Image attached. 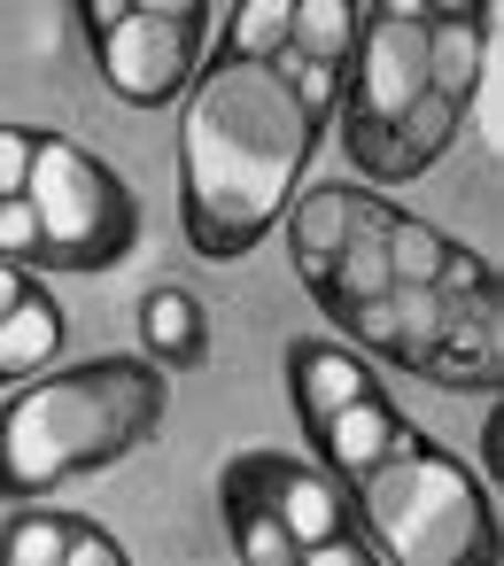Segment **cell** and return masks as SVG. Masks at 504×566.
I'll use <instances>...</instances> for the list:
<instances>
[{
	"mask_svg": "<svg viewBox=\"0 0 504 566\" xmlns=\"http://www.w3.org/2000/svg\"><path fill=\"white\" fill-rule=\"evenodd\" d=\"M179 226L187 249L202 264H233L249 256L295 202L311 156H318V125L303 117V102L249 55L218 48L195 86L179 94Z\"/></svg>",
	"mask_w": 504,
	"mask_h": 566,
	"instance_id": "obj_1",
	"label": "cell"
},
{
	"mask_svg": "<svg viewBox=\"0 0 504 566\" xmlns=\"http://www.w3.org/2000/svg\"><path fill=\"white\" fill-rule=\"evenodd\" d=\"M171 411V388L140 357H94L63 365L0 403V496H48L78 473H109L133 450L156 442Z\"/></svg>",
	"mask_w": 504,
	"mask_h": 566,
	"instance_id": "obj_2",
	"label": "cell"
},
{
	"mask_svg": "<svg viewBox=\"0 0 504 566\" xmlns=\"http://www.w3.org/2000/svg\"><path fill=\"white\" fill-rule=\"evenodd\" d=\"M349 489H357L365 535H372V551L388 566H489V558H504L481 473H465L434 442L372 465Z\"/></svg>",
	"mask_w": 504,
	"mask_h": 566,
	"instance_id": "obj_3",
	"label": "cell"
},
{
	"mask_svg": "<svg viewBox=\"0 0 504 566\" xmlns=\"http://www.w3.org/2000/svg\"><path fill=\"white\" fill-rule=\"evenodd\" d=\"M32 210H40V272H109L140 249V195L94 148L40 133L32 148Z\"/></svg>",
	"mask_w": 504,
	"mask_h": 566,
	"instance_id": "obj_4",
	"label": "cell"
},
{
	"mask_svg": "<svg viewBox=\"0 0 504 566\" xmlns=\"http://www.w3.org/2000/svg\"><path fill=\"white\" fill-rule=\"evenodd\" d=\"M78 32L94 40V63H102V78H109L117 102L164 109L202 71L210 9H202V0H86Z\"/></svg>",
	"mask_w": 504,
	"mask_h": 566,
	"instance_id": "obj_5",
	"label": "cell"
},
{
	"mask_svg": "<svg viewBox=\"0 0 504 566\" xmlns=\"http://www.w3.org/2000/svg\"><path fill=\"white\" fill-rule=\"evenodd\" d=\"M419 94H427V9L419 0H380L357 24L349 78H342V148L372 187L388 171V133Z\"/></svg>",
	"mask_w": 504,
	"mask_h": 566,
	"instance_id": "obj_6",
	"label": "cell"
},
{
	"mask_svg": "<svg viewBox=\"0 0 504 566\" xmlns=\"http://www.w3.org/2000/svg\"><path fill=\"white\" fill-rule=\"evenodd\" d=\"M225 481L256 489L280 527L295 535V551H311L318 535H365V512H357V489L334 473V465H311V458H287V450H241L225 465ZM303 566V558H295Z\"/></svg>",
	"mask_w": 504,
	"mask_h": 566,
	"instance_id": "obj_7",
	"label": "cell"
},
{
	"mask_svg": "<svg viewBox=\"0 0 504 566\" xmlns=\"http://www.w3.org/2000/svg\"><path fill=\"white\" fill-rule=\"evenodd\" d=\"M427 434L380 396V388H365V396H349L318 434H311V458L318 465H334L342 481H365L372 465H388V458H403V450H419Z\"/></svg>",
	"mask_w": 504,
	"mask_h": 566,
	"instance_id": "obj_8",
	"label": "cell"
},
{
	"mask_svg": "<svg viewBox=\"0 0 504 566\" xmlns=\"http://www.w3.org/2000/svg\"><path fill=\"white\" fill-rule=\"evenodd\" d=\"M125 566V543L86 512H17L0 527V566Z\"/></svg>",
	"mask_w": 504,
	"mask_h": 566,
	"instance_id": "obj_9",
	"label": "cell"
},
{
	"mask_svg": "<svg viewBox=\"0 0 504 566\" xmlns=\"http://www.w3.org/2000/svg\"><path fill=\"white\" fill-rule=\"evenodd\" d=\"M489 32H496V9H427V86L442 102L473 109L489 78Z\"/></svg>",
	"mask_w": 504,
	"mask_h": 566,
	"instance_id": "obj_10",
	"label": "cell"
},
{
	"mask_svg": "<svg viewBox=\"0 0 504 566\" xmlns=\"http://www.w3.org/2000/svg\"><path fill=\"white\" fill-rule=\"evenodd\" d=\"M365 388H380L372 380V365H357L349 349H326V342H287V396H295V419H303V434H318L349 396H365Z\"/></svg>",
	"mask_w": 504,
	"mask_h": 566,
	"instance_id": "obj_11",
	"label": "cell"
},
{
	"mask_svg": "<svg viewBox=\"0 0 504 566\" xmlns=\"http://www.w3.org/2000/svg\"><path fill=\"white\" fill-rule=\"evenodd\" d=\"M419 380L458 388V396H496L504 388V318H450Z\"/></svg>",
	"mask_w": 504,
	"mask_h": 566,
	"instance_id": "obj_12",
	"label": "cell"
},
{
	"mask_svg": "<svg viewBox=\"0 0 504 566\" xmlns=\"http://www.w3.org/2000/svg\"><path fill=\"white\" fill-rule=\"evenodd\" d=\"M63 342H71V318H63V303H55V287H24V303L0 318V380H32L48 357H63Z\"/></svg>",
	"mask_w": 504,
	"mask_h": 566,
	"instance_id": "obj_13",
	"label": "cell"
},
{
	"mask_svg": "<svg viewBox=\"0 0 504 566\" xmlns=\"http://www.w3.org/2000/svg\"><path fill=\"white\" fill-rule=\"evenodd\" d=\"M458 125H465V109L442 102V94L427 86V94L396 117V133H388V171H380V187H388V179H419V171H434V164L450 156Z\"/></svg>",
	"mask_w": 504,
	"mask_h": 566,
	"instance_id": "obj_14",
	"label": "cell"
},
{
	"mask_svg": "<svg viewBox=\"0 0 504 566\" xmlns=\"http://www.w3.org/2000/svg\"><path fill=\"white\" fill-rule=\"evenodd\" d=\"M140 342L164 357V365H202L210 357V311L187 295V287H148L140 295Z\"/></svg>",
	"mask_w": 504,
	"mask_h": 566,
	"instance_id": "obj_15",
	"label": "cell"
},
{
	"mask_svg": "<svg viewBox=\"0 0 504 566\" xmlns=\"http://www.w3.org/2000/svg\"><path fill=\"white\" fill-rule=\"evenodd\" d=\"M342 241H349V202H342V187H311V195L287 210V256H295V280H303V287L326 280V264H334Z\"/></svg>",
	"mask_w": 504,
	"mask_h": 566,
	"instance_id": "obj_16",
	"label": "cell"
},
{
	"mask_svg": "<svg viewBox=\"0 0 504 566\" xmlns=\"http://www.w3.org/2000/svg\"><path fill=\"white\" fill-rule=\"evenodd\" d=\"M218 504H225L233 558H249V566H295V558H303V551H295V535L280 527V512H272L256 489H241V481H218Z\"/></svg>",
	"mask_w": 504,
	"mask_h": 566,
	"instance_id": "obj_17",
	"label": "cell"
},
{
	"mask_svg": "<svg viewBox=\"0 0 504 566\" xmlns=\"http://www.w3.org/2000/svg\"><path fill=\"white\" fill-rule=\"evenodd\" d=\"M357 24H365V9H349V0H295V32H287V48H303L311 63L349 71Z\"/></svg>",
	"mask_w": 504,
	"mask_h": 566,
	"instance_id": "obj_18",
	"label": "cell"
},
{
	"mask_svg": "<svg viewBox=\"0 0 504 566\" xmlns=\"http://www.w3.org/2000/svg\"><path fill=\"white\" fill-rule=\"evenodd\" d=\"M388 311H396V365L403 373H427V357H434V342L450 326L442 295L434 287H388Z\"/></svg>",
	"mask_w": 504,
	"mask_h": 566,
	"instance_id": "obj_19",
	"label": "cell"
},
{
	"mask_svg": "<svg viewBox=\"0 0 504 566\" xmlns=\"http://www.w3.org/2000/svg\"><path fill=\"white\" fill-rule=\"evenodd\" d=\"M442 272V233L411 210H396V233H388V280L396 287H434Z\"/></svg>",
	"mask_w": 504,
	"mask_h": 566,
	"instance_id": "obj_20",
	"label": "cell"
},
{
	"mask_svg": "<svg viewBox=\"0 0 504 566\" xmlns=\"http://www.w3.org/2000/svg\"><path fill=\"white\" fill-rule=\"evenodd\" d=\"M287 32H295V0H241L233 9V55H249V63H272L280 48H287Z\"/></svg>",
	"mask_w": 504,
	"mask_h": 566,
	"instance_id": "obj_21",
	"label": "cell"
},
{
	"mask_svg": "<svg viewBox=\"0 0 504 566\" xmlns=\"http://www.w3.org/2000/svg\"><path fill=\"white\" fill-rule=\"evenodd\" d=\"M334 326H349L372 357H388L396 365V311H388V295H372V303H318Z\"/></svg>",
	"mask_w": 504,
	"mask_h": 566,
	"instance_id": "obj_22",
	"label": "cell"
},
{
	"mask_svg": "<svg viewBox=\"0 0 504 566\" xmlns=\"http://www.w3.org/2000/svg\"><path fill=\"white\" fill-rule=\"evenodd\" d=\"M0 256H9V264H32L40 256V210H32V195L0 202Z\"/></svg>",
	"mask_w": 504,
	"mask_h": 566,
	"instance_id": "obj_23",
	"label": "cell"
},
{
	"mask_svg": "<svg viewBox=\"0 0 504 566\" xmlns=\"http://www.w3.org/2000/svg\"><path fill=\"white\" fill-rule=\"evenodd\" d=\"M32 148H40V133H24V125H0V202L32 187Z\"/></svg>",
	"mask_w": 504,
	"mask_h": 566,
	"instance_id": "obj_24",
	"label": "cell"
},
{
	"mask_svg": "<svg viewBox=\"0 0 504 566\" xmlns=\"http://www.w3.org/2000/svg\"><path fill=\"white\" fill-rule=\"evenodd\" d=\"M24 287H32V272H24V264H9V256H0V318H9V311L24 303Z\"/></svg>",
	"mask_w": 504,
	"mask_h": 566,
	"instance_id": "obj_25",
	"label": "cell"
},
{
	"mask_svg": "<svg viewBox=\"0 0 504 566\" xmlns=\"http://www.w3.org/2000/svg\"><path fill=\"white\" fill-rule=\"evenodd\" d=\"M481 465H489V473L504 481V411H496V419L481 427Z\"/></svg>",
	"mask_w": 504,
	"mask_h": 566,
	"instance_id": "obj_26",
	"label": "cell"
}]
</instances>
